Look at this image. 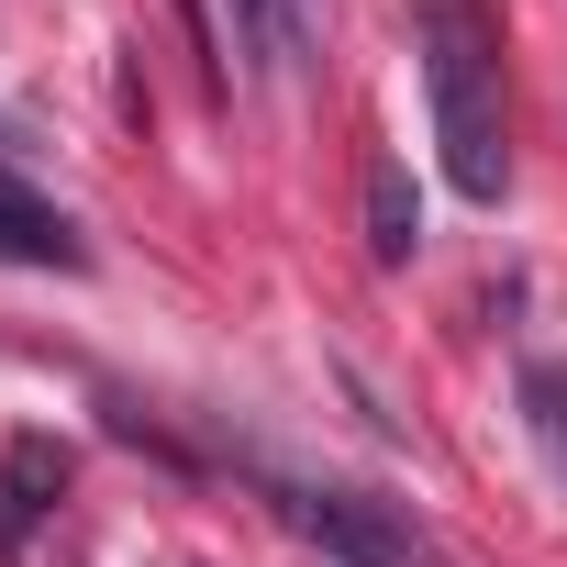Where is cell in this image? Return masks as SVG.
Masks as SVG:
<instances>
[{"label": "cell", "mask_w": 567, "mask_h": 567, "mask_svg": "<svg viewBox=\"0 0 567 567\" xmlns=\"http://www.w3.org/2000/svg\"><path fill=\"white\" fill-rule=\"evenodd\" d=\"M523 423H534L545 467L567 478V368H556V357H534V368H523Z\"/></svg>", "instance_id": "7"}, {"label": "cell", "mask_w": 567, "mask_h": 567, "mask_svg": "<svg viewBox=\"0 0 567 567\" xmlns=\"http://www.w3.org/2000/svg\"><path fill=\"white\" fill-rule=\"evenodd\" d=\"M278 512H290V534H312L346 567H434V534L401 501H368V489H278Z\"/></svg>", "instance_id": "2"}, {"label": "cell", "mask_w": 567, "mask_h": 567, "mask_svg": "<svg viewBox=\"0 0 567 567\" xmlns=\"http://www.w3.org/2000/svg\"><path fill=\"white\" fill-rule=\"evenodd\" d=\"M412 245H423V189L401 156H379L368 167V267H412Z\"/></svg>", "instance_id": "6"}, {"label": "cell", "mask_w": 567, "mask_h": 567, "mask_svg": "<svg viewBox=\"0 0 567 567\" xmlns=\"http://www.w3.org/2000/svg\"><path fill=\"white\" fill-rule=\"evenodd\" d=\"M234 34L267 79H312L323 56V0H234Z\"/></svg>", "instance_id": "4"}, {"label": "cell", "mask_w": 567, "mask_h": 567, "mask_svg": "<svg viewBox=\"0 0 567 567\" xmlns=\"http://www.w3.org/2000/svg\"><path fill=\"white\" fill-rule=\"evenodd\" d=\"M0 267H90V234L45 189H23L12 167H0Z\"/></svg>", "instance_id": "3"}, {"label": "cell", "mask_w": 567, "mask_h": 567, "mask_svg": "<svg viewBox=\"0 0 567 567\" xmlns=\"http://www.w3.org/2000/svg\"><path fill=\"white\" fill-rule=\"evenodd\" d=\"M423 101H434V145L456 200H501L512 189V112H501V34L478 0H423Z\"/></svg>", "instance_id": "1"}, {"label": "cell", "mask_w": 567, "mask_h": 567, "mask_svg": "<svg viewBox=\"0 0 567 567\" xmlns=\"http://www.w3.org/2000/svg\"><path fill=\"white\" fill-rule=\"evenodd\" d=\"M68 489V445L56 434H12V456H0V556H12Z\"/></svg>", "instance_id": "5"}]
</instances>
